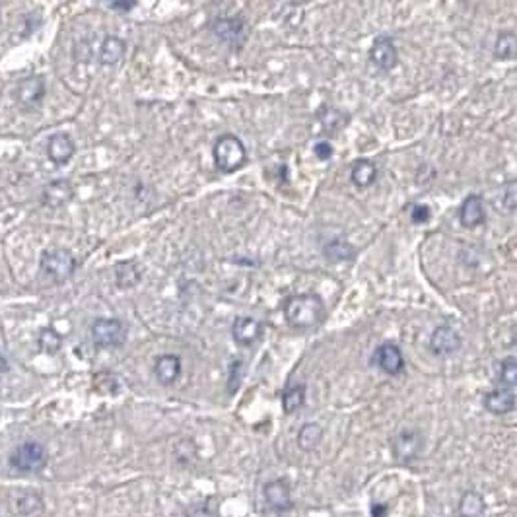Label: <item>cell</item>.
<instances>
[{
    "instance_id": "obj_17",
    "label": "cell",
    "mask_w": 517,
    "mask_h": 517,
    "mask_svg": "<svg viewBox=\"0 0 517 517\" xmlns=\"http://www.w3.org/2000/svg\"><path fill=\"white\" fill-rule=\"evenodd\" d=\"M154 376L160 385H173L181 376V358L175 354H163L154 364Z\"/></svg>"
},
{
    "instance_id": "obj_30",
    "label": "cell",
    "mask_w": 517,
    "mask_h": 517,
    "mask_svg": "<svg viewBox=\"0 0 517 517\" xmlns=\"http://www.w3.org/2000/svg\"><path fill=\"white\" fill-rule=\"evenodd\" d=\"M245 362L243 360H231L230 371H228V389L230 393H235L238 387L242 385L243 376H245Z\"/></svg>"
},
{
    "instance_id": "obj_36",
    "label": "cell",
    "mask_w": 517,
    "mask_h": 517,
    "mask_svg": "<svg viewBox=\"0 0 517 517\" xmlns=\"http://www.w3.org/2000/svg\"><path fill=\"white\" fill-rule=\"evenodd\" d=\"M10 369V364H8V360L6 356L2 354V350H0V374H4V371H8Z\"/></svg>"
},
{
    "instance_id": "obj_25",
    "label": "cell",
    "mask_w": 517,
    "mask_h": 517,
    "mask_svg": "<svg viewBox=\"0 0 517 517\" xmlns=\"http://www.w3.org/2000/svg\"><path fill=\"white\" fill-rule=\"evenodd\" d=\"M323 437V428L315 422H308L299 428L298 432V446L299 449L303 451H313V449L319 446Z\"/></svg>"
},
{
    "instance_id": "obj_5",
    "label": "cell",
    "mask_w": 517,
    "mask_h": 517,
    "mask_svg": "<svg viewBox=\"0 0 517 517\" xmlns=\"http://www.w3.org/2000/svg\"><path fill=\"white\" fill-rule=\"evenodd\" d=\"M212 32L222 43H226L233 51H240L249 35V27L242 16H222L214 20Z\"/></svg>"
},
{
    "instance_id": "obj_29",
    "label": "cell",
    "mask_w": 517,
    "mask_h": 517,
    "mask_svg": "<svg viewBox=\"0 0 517 517\" xmlns=\"http://www.w3.org/2000/svg\"><path fill=\"white\" fill-rule=\"evenodd\" d=\"M39 346L41 350L47 352V354H57L62 346V336L53 329V327H45L41 333H39Z\"/></svg>"
},
{
    "instance_id": "obj_22",
    "label": "cell",
    "mask_w": 517,
    "mask_h": 517,
    "mask_svg": "<svg viewBox=\"0 0 517 517\" xmlns=\"http://www.w3.org/2000/svg\"><path fill=\"white\" fill-rule=\"evenodd\" d=\"M325 257L333 263H343V261H352L356 257V249L350 245L348 242H345L343 238H336L333 242H329L325 245Z\"/></svg>"
},
{
    "instance_id": "obj_14",
    "label": "cell",
    "mask_w": 517,
    "mask_h": 517,
    "mask_svg": "<svg viewBox=\"0 0 517 517\" xmlns=\"http://www.w3.org/2000/svg\"><path fill=\"white\" fill-rule=\"evenodd\" d=\"M516 389H504V387H498V389L486 393L483 399L484 409L488 413L492 414H507L512 413L516 409Z\"/></svg>"
},
{
    "instance_id": "obj_33",
    "label": "cell",
    "mask_w": 517,
    "mask_h": 517,
    "mask_svg": "<svg viewBox=\"0 0 517 517\" xmlns=\"http://www.w3.org/2000/svg\"><path fill=\"white\" fill-rule=\"evenodd\" d=\"M516 181H509L506 185V191H504V207L509 210V212H514L516 210L517 205V195H516Z\"/></svg>"
},
{
    "instance_id": "obj_4",
    "label": "cell",
    "mask_w": 517,
    "mask_h": 517,
    "mask_svg": "<svg viewBox=\"0 0 517 517\" xmlns=\"http://www.w3.org/2000/svg\"><path fill=\"white\" fill-rule=\"evenodd\" d=\"M92 341L100 348H119L127 341V327L113 317H100L92 323Z\"/></svg>"
},
{
    "instance_id": "obj_26",
    "label": "cell",
    "mask_w": 517,
    "mask_h": 517,
    "mask_svg": "<svg viewBox=\"0 0 517 517\" xmlns=\"http://www.w3.org/2000/svg\"><path fill=\"white\" fill-rule=\"evenodd\" d=\"M306 402V385H290L286 387V391L282 393V409L286 414L298 413L299 409L303 406Z\"/></svg>"
},
{
    "instance_id": "obj_31",
    "label": "cell",
    "mask_w": 517,
    "mask_h": 517,
    "mask_svg": "<svg viewBox=\"0 0 517 517\" xmlns=\"http://www.w3.org/2000/svg\"><path fill=\"white\" fill-rule=\"evenodd\" d=\"M430 218H432V208L428 205H414L411 210V220L414 224H426Z\"/></svg>"
},
{
    "instance_id": "obj_2",
    "label": "cell",
    "mask_w": 517,
    "mask_h": 517,
    "mask_svg": "<svg viewBox=\"0 0 517 517\" xmlns=\"http://www.w3.org/2000/svg\"><path fill=\"white\" fill-rule=\"evenodd\" d=\"M214 163L222 173L238 172L247 161V148L242 142V138L235 135H222L216 138L214 148H212Z\"/></svg>"
},
{
    "instance_id": "obj_18",
    "label": "cell",
    "mask_w": 517,
    "mask_h": 517,
    "mask_svg": "<svg viewBox=\"0 0 517 517\" xmlns=\"http://www.w3.org/2000/svg\"><path fill=\"white\" fill-rule=\"evenodd\" d=\"M45 80L41 76H32L25 78L18 88V102L23 107H35L41 104V100L45 97Z\"/></svg>"
},
{
    "instance_id": "obj_34",
    "label": "cell",
    "mask_w": 517,
    "mask_h": 517,
    "mask_svg": "<svg viewBox=\"0 0 517 517\" xmlns=\"http://www.w3.org/2000/svg\"><path fill=\"white\" fill-rule=\"evenodd\" d=\"M189 517H218V509L216 507H212L210 504H203V506L195 507Z\"/></svg>"
},
{
    "instance_id": "obj_28",
    "label": "cell",
    "mask_w": 517,
    "mask_h": 517,
    "mask_svg": "<svg viewBox=\"0 0 517 517\" xmlns=\"http://www.w3.org/2000/svg\"><path fill=\"white\" fill-rule=\"evenodd\" d=\"M319 121H321L325 130L336 133V130H341V128L345 127L346 121H348V115L343 113V111H338V109H333V107H325L321 113H319Z\"/></svg>"
},
{
    "instance_id": "obj_1",
    "label": "cell",
    "mask_w": 517,
    "mask_h": 517,
    "mask_svg": "<svg viewBox=\"0 0 517 517\" xmlns=\"http://www.w3.org/2000/svg\"><path fill=\"white\" fill-rule=\"evenodd\" d=\"M286 321L299 331H310L325 319V303L317 294H294L284 301Z\"/></svg>"
},
{
    "instance_id": "obj_7",
    "label": "cell",
    "mask_w": 517,
    "mask_h": 517,
    "mask_svg": "<svg viewBox=\"0 0 517 517\" xmlns=\"http://www.w3.org/2000/svg\"><path fill=\"white\" fill-rule=\"evenodd\" d=\"M369 60L376 69L383 70V72H389L397 67L399 53H397V47L389 35H380L374 39L371 49H369Z\"/></svg>"
},
{
    "instance_id": "obj_12",
    "label": "cell",
    "mask_w": 517,
    "mask_h": 517,
    "mask_svg": "<svg viewBox=\"0 0 517 517\" xmlns=\"http://www.w3.org/2000/svg\"><path fill=\"white\" fill-rule=\"evenodd\" d=\"M376 362L381 371H385L387 376H399L404 369V356H402L401 348L393 343H383L376 350Z\"/></svg>"
},
{
    "instance_id": "obj_11",
    "label": "cell",
    "mask_w": 517,
    "mask_h": 517,
    "mask_svg": "<svg viewBox=\"0 0 517 517\" xmlns=\"http://www.w3.org/2000/svg\"><path fill=\"white\" fill-rule=\"evenodd\" d=\"M263 496L268 507L275 512H288L292 507V486L286 479H276L264 484Z\"/></svg>"
},
{
    "instance_id": "obj_10",
    "label": "cell",
    "mask_w": 517,
    "mask_h": 517,
    "mask_svg": "<svg viewBox=\"0 0 517 517\" xmlns=\"http://www.w3.org/2000/svg\"><path fill=\"white\" fill-rule=\"evenodd\" d=\"M264 334V325L255 317H238L231 327V336L240 346H253L257 345Z\"/></svg>"
},
{
    "instance_id": "obj_16",
    "label": "cell",
    "mask_w": 517,
    "mask_h": 517,
    "mask_svg": "<svg viewBox=\"0 0 517 517\" xmlns=\"http://www.w3.org/2000/svg\"><path fill=\"white\" fill-rule=\"evenodd\" d=\"M74 150H76V146H74L72 138L67 133H58V135H53V137L49 138L47 156H49V160L53 161V163L65 165L74 156Z\"/></svg>"
},
{
    "instance_id": "obj_6",
    "label": "cell",
    "mask_w": 517,
    "mask_h": 517,
    "mask_svg": "<svg viewBox=\"0 0 517 517\" xmlns=\"http://www.w3.org/2000/svg\"><path fill=\"white\" fill-rule=\"evenodd\" d=\"M78 266V261L74 259V255L67 251V249H53V251H45L41 257V268L47 276H51L55 282H65L69 280L70 276L74 275Z\"/></svg>"
},
{
    "instance_id": "obj_21",
    "label": "cell",
    "mask_w": 517,
    "mask_h": 517,
    "mask_svg": "<svg viewBox=\"0 0 517 517\" xmlns=\"http://www.w3.org/2000/svg\"><path fill=\"white\" fill-rule=\"evenodd\" d=\"M486 509L484 498L474 490H469L461 496L459 506H457V514L459 517H481Z\"/></svg>"
},
{
    "instance_id": "obj_23",
    "label": "cell",
    "mask_w": 517,
    "mask_h": 517,
    "mask_svg": "<svg viewBox=\"0 0 517 517\" xmlns=\"http://www.w3.org/2000/svg\"><path fill=\"white\" fill-rule=\"evenodd\" d=\"M140 278H142V273H140L137 263L125 261V263H119L115 266V280L119 288L137 286Z\"/></svg>"
},
{
    "instance_id": "obj_15",
    "label": "cell",
    "mask_w": 517,
    "mask_h": 517,
    "mask_svg": "<svg viewBox=\"0 0 517 517\" xmlns=\"http://www.w3.org/2000/svg\"><path fill=\"white\" fill-rule=\"evenodd\" d=\"M74 196V187L67 179H57V181H51L43 189V195H41V200L45 207L51 208H60L65 205H69Z\"/></svg>"
},
{
    "instance_id": "obj_32",
    "label": "cell",
    "mask_w": 517,
    "mask_h": 517,
    "mask_svg": "<svg viewBox=\"0 0 517 517\" xmlns=\"http://www.w3.org/2000/svg\"><path fill=\"white\" fill-rule=\"evenodd\" d=\"M313 152H315V156H317L321 161H329L331 158H333V154H334L331 142H327V140L317 142V144H315V148H313Z\"/></svg>"
},
{
    "instance_id": "obj_8",
    "label": "cell",
    "mask_w": 517,
    "mask_h": 517,
    "mask_svg": "<svg viewBox=\"0 0 517 517\" xmlns=\"http://www.w3.org/2000/svg\"><path fill=\"white\" fill-rule=\"evenodd\" d=\"M422 444H424V439L418 430H402L393 439V455L397 461L406 463V461L418 457Z\"/></svg>"
},
{
    "instance_id": "obj_35",
    "label": "cell",
    "mask_w": 517,
    "mask_h": 517,
    "mask_svg": "<svg viewBox=\"0 0 517 517\" xmlns=\"http://www.w3.org/2000/svg\"><path fill=\"white\" fill-rule=\"evenodd\" d=\"M107 6H109L111 10L117 12H130L137 6V2H109Z\"/></svg>"
},
{
    "instance_id": "obj_19",
    "label": "cell",
    "mask_w": 517,
    "mask_h": 517,
    "mask_svg": "<svg viewBox=\"0 0 517 517\" xmlns=\"http://www.w3.org/2000/svg\"><path fill=\"white\" fill-rule=\"evenodd\" d=\"M125 53H127V43L121 37L109 35V37H105L104 43H102L100 62L102 65H117L119 60H123Z\"/></svg>"
},
{
    "instance_id": "obj_27",
    "label": "cell",
    "mask_w": 517,
    "mask_h": 517,
    "mask_svg": "<svg viewBox=\"0 0 517 517\" xmlns=\"http://www.w3.org/2000/svg\"><path fill=\"white\" fill-rule=\"evenodd\" d=\"M498 387H504V389H516L517 387L516 356L506 358V360L500 364V371H498Z\"/></svg>"
},
{
    "instance_id": "obj_37",
    "label": "cell",
    "mask_w": 517,
    "mask_h": 517,
    "mask_svg": "<svg viewBox=\"0 0 517 517\" xmlns=\"http://www.w3.org/2000/svg\"><path fill=\"white\" fill-rule=\"evenodd\" d=\"M385 512H387L385 506H374V517H385Z\"/></svg>"
},
{
    "instance_id": "obj_3",
    "label": "cell",
    "mask_w": 517,
    "mask_h": 517,
    "mask_svg": "<svg viewBox=\"0 0 517 517\" xmlns=\"http://www.w3.org/2000/svg\"><path fill=\"white\" fill-rule=\"evenodd\" d=\"M47 449L39 441H25L12 449L8 463L12 469L20 472H37L47 465Z\"/></svg>"
},
{
    "instance_id": "obj_9",
    "label": "cell",
    "mask_w": 517,
    "mask_h": 517,
    "mask_svg": "<svg viewBox=\"0 0 517 517\" xmlns=\"http://www.w3.org/2000/svg\"><path fill=\"white\" fill-rule=\"evenodd\" d=\"M428 346H430L432 354H436V356H451L461 348V336L453 327L439 325L430 336V345Z\"/></svg>"
},
{
    "instance_id": "obj_20",
    "label": "cell",
    "mask_w": 517,
    "mask_h": 517,
    "mask_svg": "<svg viewBox=\"0 0 517 517\" xmlns=\"http://www.w3.org/2000/svg\"><path fill=\"white\" fill-rule=\"evenodd\" d=\"M378 177V165L371 160H356L350 170V179L356 187H368Z\"/></svg>"
},
{
    "instance_id": "obj_24",
    "label": "cell",
    "mask_w": 517,
    "mask_h": 517,
    "mask_svg": "<svg viewBox=\"0 0 517 517\" xmlns=\"http://www.w3.org/2000/svg\"><path fill=\"white\" fill-rule=\"evenodd\" d=\"M516 32H512V30L500 32L494 43V57L498 60H514L516 58Z\"/></svg>"
},
{
    "instance_id": "obj_13",
    "label": "cell",
    "mask_w": 517,
    "mask_h": 517,
    "mask_svg": "<svg viewBox=\"0 0 517 517\" xmlns=\"http://www.w3.org/2000/svg\"><path fill=\"white\" fill-rule=\"evenodd\" d=\"M459 222L463 228H476L486 222V210H484L483 196L469 195L459 208Z\"/></svg>"
}]
</instances>
